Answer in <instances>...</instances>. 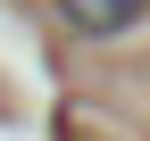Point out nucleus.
Returning <instances> with one entry per match:
<instances>
[{
    "label": "nucleus",
    "instance_id": "obj_1",
    "mask_svg": "<svg viewBox=\"0 0 150 141\" xmlns=\"http://www.w3.org/2000/svg\"><path fill=\"white\" fill-rule=\"evenodd\" d=\"M142 8H150V0H59V17H67L75 33H92V42H108V33H125V25H134Z\"/></svg>",
    "mask_w": 150,
    "mask_h": 141
}]
</instances>
